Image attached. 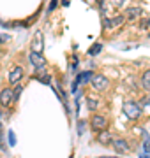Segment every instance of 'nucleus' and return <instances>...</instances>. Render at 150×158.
<instances>
[{
    "label": "nucleus",
    "mask_w": 150,
    "mask_h": 158,
    "mask_svg": "<svg viewBox=\"0 0 150 158\" xmlns=\"http://www.w3.org/2000/svg\"><path fill=\"white\" fill-rule=\"evenodd\" d=\"M122 109H124V114H126L127 118H131V119L139 118V114H141V106H138L136 102H131V100L124 102Z\"/></svg>",
    "instance_id": "nucleus-1"
},
{
    "label": "nucleus",
    "mask_w": 150,
    "mask_h": 158,
    "mask_svg": "<svg viewBox=\"0 0 150 158\" xmlns=\"http://www.w3.org/2000/svg\"><path fill=\"white\" fill-rule=\"evenodd\" d=\"M34 53H42V48H44V35L41 30H37L34 34V39H32V44H30Z\"/></svg>",
    "instance_id": "nucleus-2"
},
{
    "label": "nucleus",
    "mask_w": 150,
    "mask_h": 158,
    "mask_svg": "<svg viewBox=\"0 0 150 158\" xmlns=\"http://www.w3.org/2000/svg\"><path fill=\"white\" fill-rule=\"evenodd\" d=\"M29 58H30V63H32L35 69H42L44 65H46V60L42 58L41 53H34V51H32V53L29 55Z\"/></svg>",
    "instance_id": "nucleus-3"
},
{
    "label": "nucleus",
    "mask_w": 150,
    "mask_h": 158,
    "mask_svg": "<svg viewBox=\"0 0 150 158\" xmlns=\"http://www.w3.org/2000/svg\"><path fill=\"white\" fill-rule=\"evenodd\" d=\"M92 86L95 88V90H99V91H103V90H106L108 88V79L104 77V76H94L92 77Z\"/></svg>",
    "instance_id": "nucleus-4"
},
{
    "label": "nucleus",
    "mask_w": 150,
    "mask_h": 158,
    "mask_svg": "<svg viewBox=\"0 0 150 158\" xmlns=\"http://www.w3.org/2000/svg\"><path fill=\"white\" fill-rule=\"evenodd\" d=\"M11 100H14V91L11 88H4L2 93H0V104L2 106H9Z\"/></svg>",
    "instance_id": "nucleus-5"
},
{
    "label": "nucleus",
    "mask_w": 150,
    "mask_h": 158,
    "mask_svg": "<svg viewBox=\"0 0 150 158\" xmlns=\"http://www.w3.org/2000/svg\"><path fill=\"white\" fill-rule=\"evenodd\" d=\"M92 128L94 130H104L106 127H108V121H106V118L104 116H99V114H95L92 119Z\"/></svg>",
    "instance_id": "nucleus-6"
},
{
    "label": "nucleus",
    "mask_w": 150,
    "mask_h": 158,
    "mask_svg": "<svg viewBox=\"0 0 150 158\" xmlns=\"http://www.w3.org/2000/svg\"><path fill=\"white\" fill-rule=\"evenodd\" d=\"M21 77H23V69L21 67H14L11 72H9V81H11V85H18Z\"/></svg>",
    "instance_id": "nucleus-7"
},
{
    "label": "nucleus",
    "mask_w": 150,
    "mask_h": 158,
    "mask_svg": "<svg viewBox=\"0 0 150 158\" xmlns=\"http://www.w3.org/2000/svg\"><path fill=\"white\" fill-rule=\"evenodd\" d=\"M113 144V148H115L118 153H126V151H129V144H127L124 139H115V141L111 142Z\"/></svg>",
    "instance_id": "nucleus-8"
},
{
    "label": "nucleus",
    "mask_w": 150,
    "mask_h": 158,
    "mask_svg": "<svg viewBox=\"0 0 150 158\" xmlns=\"http://www.w3.org/2000/svg\"><path fill=\"white\" fill-rule=\"evenodd\" d=\"M97 141L101 142V144H104V146H108L110 142H113V141H111V135L108 134V132H104V130L101 132V134H99V135H97Z\"/></svg>",
    "instance_id": "nucleus-9"
},
{
    "label": "nucleus",
    "mask_w": 150,
    "mask_h": 158,
    "mask_svg": "<svg viewBox=\"0 0 150 158\" xmlns=\"http://www.w3.org/2000/svg\"><path fill=\"white\" fill-rule=\"evenodd\" d=\"M141 85H143L145 90L150 91V70H145L143 76H141Z\"/></svg>",
    "instance_id": "nucleus-10"
},
{
    "label": "nucleus",
    "mask_w": 150,
    "mask_h": 158,
    "mask_svg": "<svg viewBox=\"0 0 150 158\" xmlns=\"http://www.w3.org/2000/svg\"><path fill=\"white\" fill-rule=\"evenodd\" d=\"M88 77L92 79L94 74L90 72V70H87V72H81L80 76H78V79H76V83H85V81H88Z\"/></svg>",
    "instance_id": "nucleus-11"
},
{
    "label": "nucleus",
    "mask_w": 150,
    "mask_h": 158,
    "mask_svg": "<svg viewBox=\"0 0 150 158\" xmlns=\"http://www.w3.org/2000/svg\"><path fill=\"white\" fill-rule=\"evenodd\" d=\"M136 16H139V9L138 7H129V9H127V18H129V19H134Z\"/></svg>",
    "instance_id": "nucleus-12"
},
{
    "label": "nucleus",
    "mask_w": 150,
    "mask_h": 158,
    "mask_svg": "<svg viewBox=\"0 0 150 158\" xmlns=\"http://www.w3.org/2000/svg\"><path fill=\"white\" fill-rule=\"evenodd\" d=\"M87 106H88V109H97V100H95V98H92V97H88L87 98Z\"/></svg>",
    "instance_id": "nucleus-13"
},
{
    "label": "nucleus",
    "mask_w": 150,
    "mask_h": 158,
    "mask_svg": "<svg viewBox=\"0 0 150 158\" xmlns=\"http://www.w3.org/2000/svg\"><path fill=\"white\" fill-rule=\"evenodd\" d=\"M101 48H103L101 44H95V46H92V48H90V55H99V51H101Z\"/></svg>",
    "instance_id": "nucleus-14"
},
{
    "label": "nucleus",
    "mask_w": 150,
    "mask_h": 158,
    "mask_svg": "<svg viewBox=\"0 0 150 158\" xmlns=\"http://www.w3.org/2000/svg\"><path fill=\"white\" fill-rule=\"evenodd\" d=\"M9 144H11V146H14V144H16V139H14V132H9Z\"/></svg>",
    "instance_id": "nucleus-15"
},
{
    "label": "nucleus",
    "mask_w": 150,
    "mask_h": 158,
    "mask_svg": "<svg viewBox=\"0 0 150 158\" xmlns=\"http://www.w3.org/2000/svg\"><path fill=\"white\" fill-rule=\"evenodd\" d=\"M0 148L6 151V144H4V137H2V125H0Z\"/></svg>",
    "instance_id": "nucleus-16"
},
{
    "label": "nucleus",
    "mask_w": 150,
    "mask_h": 158,
    "mask_svg": "<svg viewBox=\"0 0 150 158\" xmlns=\"http://www.w3.org/2000/svg\"><path fill=\"white\" fill-rule=\"evenodd\" d=\"M20 93H21V88H20V86H16V90H14V100H18V98H20Z\"/></svg>",
    "instance_id": "nucleus-17"
},
{
    "label": "nucleus",
    "mask_w": 150,
    "mask_h": 158,
    "mask_svg": "<svg viewBox=\"0 0 150 158\" xmlns=\"http://www.w3.org/2000/svg\"><path fill=\"white\" fill-rule=\"evenodd\" d=\"M143 148H145V151H147V153H150V142H148V139H145Z\"/></svg>",
    "instance_id": "nucleus-18"
},
{
    "label": "nucleus",
    "mask_w": 150,
    "mask_h": 158,
    "mask_svg": "<svg viewBox=\"0 0 150 158\" xmlns=\"http://www.w3.org/2000/svg\"><path fill=\"white\" fill-rule=\"evenodd\" d=\"M55 7H57V0H51V2H50V9H48V11H53Z\"/></svg>",
    "instance_id": "nucleus-19"
},
{
    "label": "nucleus",
    "mask_w": 150,
    "mask_h": 158,
    "mask_svg": "<svg viewBox=\"0 0 150 158\" xmlns=\"http://www.w3.org/2000/svg\"><path fill=\"white\" fill-rule=\"evenodd\" d=\"M143 28H147V27H150V19H147V21H143V25H141Z\"/></svg>",
    "instance_id": "nucleus-20"
},
{
    "label": "nucleus",
    "mask_w": 150,
    "mask_h": 158,
    "mask_svg": "<svg viewBox=\"0 0 150 158\" xmlns=\"http://www.w3.org/2000/svg\"><path fill=\"white\" fill-rule=\"evenodd\" d=\"M6 40V35H0V42H4Z\"/></svg>",
    "instance_id": "nucleus-21"
},
{
    "label": "nucleus",
    "mask_w": 150,
    "mask_h": 158,
    "mask_svg": "<svg viewBox=\"0 0 150 158\" xmlns=\"http://www.w3.org/2000/svg\"><path fill=\"white\" fill-rule=\"evenodd\" d=\"M99 158H117V156H99Z\"/></svg>",
    "instance_id": "nucleus-22"
},
{
    "label": "nucleus",
    "mask_w": 150,
    "mask_h": 158,
    "mask_svg": "<svg viewBox=\"0 0 150 158\" xmlns=\"http://www.w3.org/2000/svg\"><path fill=\"white\" fill-rule=\"evenodd\" d=\"M115 2H122V0H115Z\"/></svg>",
    "instance_id": "nucleus-23"
}]
</instances>
